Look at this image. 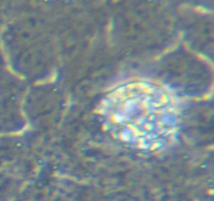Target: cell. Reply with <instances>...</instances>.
<instances>
[{
    "instance_id": "1",
    "label": "cell",
    "mask_w": 214,
    "mask_h": 201,
    "mask_svg": "<svg viewBox=\"0 0 214 201\" xmlns=\"http://www.w3.org/2000/svg\"><path fill=\"white\" fill-rule=\"evenodd\" d=\"M98 112L106 129L138 150L169 145L177 127V105L167 87L150 81L125 83L109 92Z\"/></svg>"
}]
</instances>
